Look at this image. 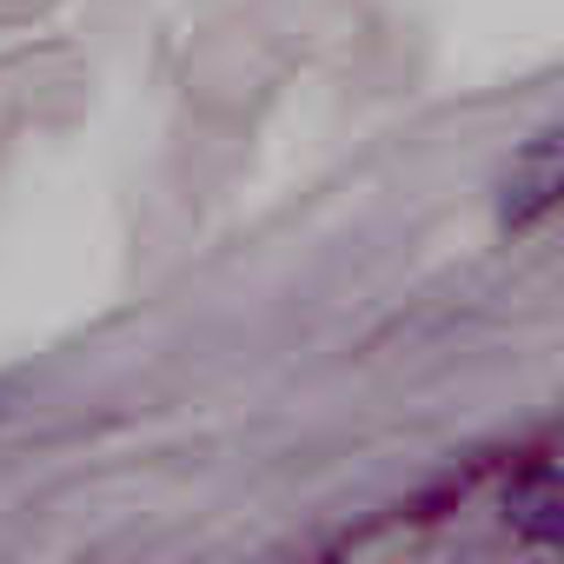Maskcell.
<instances>
[{"mask_svg":"<svg viewBox=\"0 0 564 564\" xmlns=\"http://www.w3.org/2000/svg\"><path fill=\"white\" fill-rule=\"evenodd\" d=\"M557 206H564V120L544 127V133H531L511 153V166L498 180V226L505 232H531Z\"/></svg>","mask_w":564,"mask_h":564,"instance_id":"6da1fadb","label":"cell"},{"mask_svg":"<svg viewBox=\"0 0 564 564\" xmlns=\"http://www.w3.org/2000/svg\"><path fill=\"white\" fill-rule=\"evenodd\" d=\"M505 518H511V531H518L524 544L564 551V465H544V471H531V478L511 491Z\"/></svg>","mask_w":564,"mask_h":564,"instance_id":"7a4b0ae2","label":"cell"}]
</instances>
